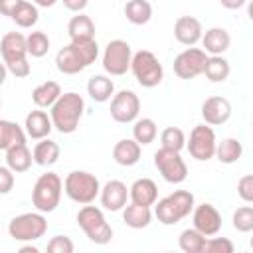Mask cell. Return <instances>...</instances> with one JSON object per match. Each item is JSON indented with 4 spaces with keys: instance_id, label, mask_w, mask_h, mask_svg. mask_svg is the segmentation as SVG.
I'll use <instances>...</instances> for the list:
<instances>
[{
    "instance_id": "cell-1",
    "label": "cell",
    "mask_w": 253,
    "mask_h": 253,
    "mask_svg": "<svg viewBox=\"0 0 253 253\" xmlns=\"http://www.w3.org/2000/svg\"><path fill=\"white\" fill-rule=\"evenodd\" d=\"M99 45L95 40H71L69 45L61 47L55 55V67L63 75H75L95 63Z\"/></svg>"
},
{
    "instance_id": "cell-2",
    "label": "cell",
    "mask_w": 253,
    "mask_h": 253,
    "mask_svg": "<svg viewBox=\"0 0 253 253\" xmlns=\"http://www.w3.org/2000/svg\"><path fill=\"white\" fill-rule=\"evenodd\" d=\"M85 111V101L79 93H61L57 101L49 107V119L55 130L61 134H71L77 130L79 121Z\"/></svg>"
},
{
    "instance_id": "cell-3",
    "label": "cell",
    "mask_w": 253,
    "mask_h": 253,
    "mask_svg": "<svg viewBox=\"0 0 253 253\" xmlns=\"http://www.w3.org/2000/svg\"><path fill=\"white\" fill-rule=\"evenodd\" d=\"M194 210V194L188 190H176L170 196L154 202V215L162 225H176L188 217Z\"/></svg>"
},
{
    "instance_id": "cell-4",
    "label": "cell",
    "mask_w": 253,
    "mask_h": 253,
    "mask_svg": "<svg viewBox=\"0 0 253 253\" xmlns=\"http://www.w3.org/2000/svg\"><path fill=\"white\" fill-rule=\"evenodd\" d=\"M63 190L71 202L85 206V204L95 202V198L101 192V184L95 174H91L87 170H73L65 176Z\"/></svg>"
},
{
    "instance_id": "cell-5",
    "label": "cell",
    "mask_w": 253,
    "mask_h": 253,
    "mask_svg": "<svg viewBox=\"0 0 253 253\" xmlns=\"http://www.w3.org/2000/svg\"><path fill=\"white\" fill-rule=\"evenodd\" d=\"M63 192V182L55 172H45L42 174L32 190V204L38 211L42 213H51L61 200Z\"/></svg>"
},
{
    "instance_id": "cell-6",
    "label": "cell",
    "mask_w": 253,
    "mask_h": 253,
    "mask_svg": "<svg viewBox=\"0 0 253 253\" xmlns=\"http://www.w3.org/2000/svg\"><path fill=\"white\" fill-rule=\"evenodd\" d=\"M77 223L87 235V239L93 241L95 245H107L113 239V227L107 223L103 210L97 206L85 204L77 211Z\"/></svg>"
},
{
    "instance_id": "cell-7",
    "label": "cell",
    "mask_w": 253,
    "mask_h": 253,
    "mask_svg": "<svg viewBox=\"0 0 253 253\" xmlns=\"http://www.w3.org/2000/svg\"><path fill=\"white\" fill-rule=\"evenodd\" d=\"M130 71H132L134 79L138 81V85H142L146 89L160 85L164 79V69H162L160 59L148 49H140V51L132 53Z\"/></svg>"
},
{
    "instance_id": "cell-8",
    "label": "cell",
    "mask_w": 253,
    "mask_h": 253,
    "mask_svg": "<svg viewBox=\"0 0 253 253\" xmlns=\"http://www.w3.org/2000/svg\"><path fill=\"white\" fill-rule=\"evenodd\" d=\"M47 231V219L42 211H26L10 219L8 233L14 241H38Z\"/></svg>"
},
{
    "instance_id": "cell-9",
    "label": "cell",
    "mask_w": 253,
    "mask_h": 253,
    "mask_svg": "<svg viewBox=\"0 0 253 253\" xmlns=\"http://www.w3.org/2000/svg\"><path fill=\"white\" fill-rule=\"evenodd\" d=\"M154 166L160 172V176L170 184H182L188 178V166L178 150L160 146L154 152Z\"/></svg>"
},
{
    "instance_id": "cell-10",
    "label": "cell",
    "mask_w": 253,
    "mask_h": 253,
    "mask_svg": "<svg viewBox=\"0 0 253 253\" xmlns=\"http://www.w3.org/2000/svg\"><path fill=\"white\" fill-rule=\"evenodd\" d=\"M132 49L125 40H111L103 51V69L109 75H125L130 69Z\"/></svg>"
},
{
    "instance_id": "cell-11",
    "label": "cell",
    "mask_w": 253,
    "mask_h": 253,
    "mask_svg": "<svg viewBox=\"0 0 253 253\" xmlns=\"http://www.w3.org/2000/svg\"><path fill=\"white\" fill-rule=\"evenodd\" d=\"M215 144H217L215 132H213V128H211L210 125H206V123H204V125H196V126L192 128V132H190V140L186 142L190 156L196 158V160H200V162H206V160L213 158V154H215Z\"/></svg>"
},
{
    "instance_id": "cell-12",
    "label": "cell",
    "mask_w": 253,
    "mask_h": 253,
    "mask_svg": "<svg viewBox=\"0 0 253 253\" xmlns=\"http://www.w3.org/2000/svg\"><path fill=\"white\" fill-rule=\"evenodd\" d=\"M109 111H111L113 121H117V123H123V125L134 123L138 117V111H140V99L134 91L123 89L113 95Z\"/></svg>"
},
{
    "instance_id": "cell-13",
    "label": "cell",
    "mask_w": 253,
    "mask_h": 253,
    "mask_svg": "<svg viewBox=\"0 0 253 253\" xmlns=\"http://www.w3.org/2000/svg\"><path fill=\"white\" fill-rule=\"evenodd\" d=\"M206 59H208V53L204 49L190 45L174 57V73L180 79H194L202 75Z\"/></svg>"
},
{
    "instance_id": "cell-14",
    "label": "cell",
    "mask_w": 253,
    "mask_h": 253,
    "mask_svg": "<svg viewBox=\"0 0 253 253\" xmlns=\"http://www.w3.org/2000/svg\"><path fill=\"white\" fill-rule=\"evenodd\" d=\"M192 221L194 227L204 233L206 237L215 235L221 229V213L213 204H200L192 210Z\"/></svg>"
},
{
    "instance_id": "cell-15",
    "label": "cell",
    "mask_w": 253,
    "mask_h": 253,
    "mask_svg": "<svg viewBox=\"0 0 253 253\" xmlns=\"http://www.w3.org/2000/svg\"><path fill=\"white\" fill-rule=\"evenodd\" d=\"M229 117H231V103L225 97L213 95L202 103V119L206 125L219 126V125L227 123Z\"/></svg>"
},
{
    "instance_id": "cell-16",
    "label": "cell",
    "mask_w": 253,
    "mask_h": 253,
    "mask_svg": "<svg viewBox=\"0 0 253 253\" xmlns=\"http://www.w3.org/2000/svg\"><path fill=\"white\" fill-rule=\"evenodd\" d=\"M0 53L4 65L24 61L28 59V49H26V36L20 32H8L0 40Z\"/></svg>"
},
{
    "instance_id": "cell-17",
    "label": "cell",
    "mask_w": 253,
    "mask_h": 253,
    "mask_svg": "<svg viewBox=\"0 0 253 253\" xmlns=\"http://www.w3.org/2000/svg\"><path fill=\"white\" fill-rule=\"evenodd\" d=\"M99 198H101V206L109 211H119L126 206V200H128V188L125 182L121 180H109L101 192H99Z\"/></svg>"
},
{
    "instance_id": "cell-18",
    "label": "cell",
    "mask_w": 253,
    "mask_h": 253,
    "mask_svg": "<svg viewBox=\"0 0 253 253\" xmlns=\"http://www.w3.org/2000/svg\"><path fill=\"white\" fill-rule=\"evenodd\" d=\"M202 22L194 16H180L174 22V38L182 43V45H196L202 40Z\"/></svg>"
},
{
    "instance_id": "cell-19",
    "label": "cell",
    "mask_w": 253,
    "mask_h": 253,
    "mask_svg": "<svg viewBox=\"0 0 253 253\" xmlns=\"http://www.w3.org/2000/svg\"><path fill=\"white\" fill-rule=\"evenodd\" d=\"M200 42H202L204 51L208 55H223L229 49L231 38H229V32L225 28L213 26V28H210V30H206L202 34V40Z\"/></svg>"
},
{
    "instance_id": "cell-20",
    "label": "cell",
    "mask_w": 253,
    "mask_h": 253,
    "mask_svg": "<svg viewBox=\"0 0 253 253\" xmlns=\"http://www.w3.org/2000/svg\"><path fill=\"white\" fill-rule=\"evenodd\" d=\"M51 128H53V125H51V119H49V115H47L45 111L36 109V111H30V113L26 115L24 130H26V134H28L30 138L42 140V138L49 136Z\"/></svg>"
},
{
    "instance_id": "cell-21",
    "label": "cell",
    "mask_w": 253,
    "mask_h": 253,
    "mask_svg": "<svg viewBox=\"0 0 253 253\" xmlns=\"http://www.w3.org/2000/svg\"><path fill=\"white\" fill-rule=\"evenodd\" d=\"M128 198L132 204L154 206V202L158 200V186L150 178H138L128 188Z\"/></svg>"
},
{
    "instance_id": "cell-22",
    "label": "cell",
    "mask_w": 253,
    "mask_h": 253,
    "mask_svg": "<svg viewBox=\"0 0 253 253\" xmlns=\"http://www.w3.org/2000/svg\"><path fill=\"white\" fill-rule=\"evenodd\" d=\"M140 144L134 138H121L113 148V158L121 166H134L140 160Z\"/></svg>"
},
{
    "instance_id": "cell-23",
    "label": "cell",
    "mask_w": 253,
    "mask_h": 253,
    "mask_svg": "<svg viewBox=\"0 0 253 253\" xmlns=\"http://www.w3.org/2000/svg\"><path fill=\"white\" fill-rule=\"evenodd\" d=\"M32 162H34V158H32V150L28 148L26 142H22V144H14V146H10V148L6 150V166H8L12 172H16V174L30 170Z\"/></svg>"
},
{
    "instance_id": "cell-24",
    "label": "cell",
    "mask_w": 253,
    "mask_h": 253,
    "mask_svg": "<svg viewBox=\"0 0 253 253\" xmlns=\"http://www.w3.org/2000/svg\"><path fill=\"white\" fill-rule=\"evenodd\" d=\"M123 221L132 227V229H142L148 227L152 221V211L150 206H140V204H132L123 208Z\"/></svg>"
},
{
    "instance_id": "cell-25",
    "label": "cell",
    "mask_w": 253,
    "mask_h": 253,
    "mask_svg": "<svg viewBox=\"0 0 253 253\" xmlns=\"http://www.w3.org/2000/svg\"><path fill=\"white\" fill-rule=\"evenodd\" d=\"M32 158L38 166H53L59 160V144L45 136L34 146Z\"/></svg>"
},
{
    "instance_id": "cell-26",
    "label": "cell",
    "mask_w": 253,
    "mask_h": 253,
    "mask_svg": "<svg viewBox=\"0 0 253 253\" xmlns=\"http://www.w3.org/2000/svg\"><path fill=\"white\" fill-rule=\"evenodd\" d=\"M229 61L223 57V55H208L206 63H204V75L208 81L211 83H223L227 77H229Z\"/></svg>"
},
{
    "instance_id": "cell-27",
    "label": "cell",
    "mask_w": 253,
    "mask_h": 253,
    "mask_svg": "<svg viewBox=\"0 0 253 253\" xmlns=\"http://www.w3.org/2000/svg\"><path fill=\"white\" fill-rule=\"evenodd\" d=\"M87 93L93 101L105 103L115 95V83L107 75H93L87 81Z\"/></svg>"
},
{
    "instance_id": "cell-28",
    "label": "cell",
    "mask_w": 253,
    "mask_h": 253,
    "mask_svg": "<svg viewBox=\"0 0 253 253\" xmlns=\"http://www.w3.org/2000/svg\"><path fill=\"white\" fill-rule=\"evenodd\" d=\"M61 95V87L55 81H43L32 91V101L38 109H49L57 97Z\"/></svg>"
},
{
    "instance_id": "cell-29",
    "label": "cell",
    "mask_w": 253,
    "mask_h": 253,
    "mask_svg": "<svg viewBox=\"0 0 253 253\" xmlns=\"http://www.w3.org/2000/svg\"><path fill=\"white\" fill-rule=\"evenodd\" d=\"M26 142V130L8 119H0V150H8L14 144Z\"/></svg>"
},
{
    "instance_id": "cell-30",
    "label": "cell",
    "mask_w": 253,
    "mask_h": 253,
    "mask_svg": "<svg viewBox=\"0 0 253 253\" xmlns=\"http://www.w3.org/2000/svg\"><path fill=\"white\" fill-rule=\"evenodd\" d=\"M67 34L71 40H95V24L87 14H77L67 24Z\"/></svg>"
},
{
    "instance_id": "cell-31",
    "label": "cell",
    "mask_w": 253,
    "mask_h": 253,
    "mask_svg": "<svg viewBox=\"0 0 253 253\" xmlns=\"http://www.w3.org/2000/svg\"><path fill=\"white\" fill-rule=\"evenodd\" d=\"M125 16L134 26L148 24L150 18H152V6H150L148 0H126V4H125Z\"/></svg>"
},
{
    "instance_id": "cell-32",
    "label": "cell",
    "mask_w": 253,
    "mask_h": 253,
    "mask_svg": "<svg viewBox=\"0 0 253 253\" xmlns=\"http://www.w3.org/2000/svg\"><path fill=\"white\" fill-rule=\"evenodd\" d=\"M243 154V144L237 138H223L219 144H215V158L221 164H233L241 158Z\"/></svg>"
},
{
    "instance_id": "cell-33",
    "label": "cell",
    "mask_w": 253,
    "mask_h": 253,
    "mask_svg": "<svg viewBox=\"0 0 253 253\" xmlns=\"http://www.w3.org/2000/svg\"><path fill=\"white\" fill-rule=\"evenodd\" d=\"M12 20H14L16 26H20V28H32V26H36L38 20H40V10H38V6H36L34 2L22 0V2L18 4V8L14 10V14H12Z\"/></svg>"
},
{
    "instance_id": "cell-34",
    "label": "cell",
    "mask_w": 253,
    "mask_h": 253,
    "mask_svg": "<svg viewBox=\"0 0 253 253\" xmlns=\"http://www.w3.org/2000/svg\"><path fill=\"white\" fill-rule=\"evenodd\" d=\"M158 134V128H156V123L148 117H142V119H136L134 125H132V138L140 144V146H146L150 142H154Z\"/></svg>"
},
{
    "instance_id": "cell-35",
    "label": "cell",
    "mask_w": 253,
    "mask_h": 253,
    "mask_svg": "<svg viewBox=\"0 0 253 253\" xmlns=\"http://www.w3.org/2000/svg\"><path fill=\"white\" fill-rule=\"evenodd\" d=\"M206 235L200 233L196 227H188L180 233L178 237V245L184 253H204V245H206Z\"/></svg>"
},
{
    "instance_id": "cell-36",
    "label": "cell",
    "mask_w": 253,
    "mask_h": 253,
    "mask_svg": "<svg viewBox=\"0 0 253 253\" xmlns=\"http://www.w3.org/2000/svg\"><path fill=\"white\" fill-rule=\"evenodd\" d=\"M26 49L28 55L32 57H43L49 51V38L45 32H32L30 36H26Z\"/></svg>"
},
{
    "instance_id": "cell-37",
    "label": "cell",
    "mask_w": 253,
    "mask_h": 253,
    "mask_svg": "<svg viewBox=\"0 0 253 253\" xmlns=\"http://www.w3.org/2000/svg\"><path fill=\"white\" fill-rule=\"evenodd\" d=\"M160 144H162V148H170V150L180 152L186 146V134L178 126H166L160 132Z\"/></svg>"
},
{
    "instance_id": "cell-38",
    "label": "cell",
    "mask_w": 253,
    "mask_h": 253,
    "mask_svg": "<svg viewBox=\"0 0 253 253\" xmlns=\"http://www.w3.org/2000/svg\"><path fill=\"white\" fill-rule=\"evenodd\" d=\"M233 227L239 231V233H249L253 231V208L251 206H241L233 211Z\"/></svg>"
},
{
    "instance_id": "cell-39",
    "label": "cell",
    "mask_w": 253,
    "mask_h": 253,
    "mask_svg": "<svg viewBox=\"0 0 253 253\" xmlns=\"http://www.w3.org/2000/svg\"><path fill=\"white\" fill-rule=\"evenodd\" d=\"M204 253H233V243L227 237H211L206 239Z\"/></svg>"
},
{
    "instance_id": "cell-40",
    "label": "cell",
    "mask_w": 253,
    "mask_h": 253,
    "mask_svg": "<svg viewBox=\"0 0 253 253\" xmlns=\"http://www.w3.org/2000/svg\"><path fill=\"white\" fill-rule=\"evenodd\" d=\"M73 249H75V245L67 235H55L47 243L49 253H73Z\"/></svg>"
},
{
    "instance_id": "cell-41",
    "label": "cell",
    "mask_w": 253,
    "mask_h": 253,
    "mask_svg": "<svg viewBox=\"0 0 253 253\" xmlns=\"http://www.w3.org/2000/svg\"><path fill=\"white\" fill-rule=\"evenodd\" d=\"M237 194H239V198L245 204H251L253 202V176L251 174H245V176L239 178V182H237Z\"/></svg>"
},
{
    "instance_id": "cell-42",
    "label": "cell",
    "mask_w": 253,
    "mask_h": 253,
    "mask_svg": "<svg viewBox=\"0 0 253 253\" xmlns=\"http://www.w3.org/2000/svg\"><path fill=\"white\" fill-rule=\"evenodd\" d=\"M14 188V172L8 166H0V196L10 194Z\"/></svg>"
},
{
    "instance_id": "cell-43",
    "label": "cell",
    "mask_w": 253,
    "mask_h": 253,
    "mask_svg": "<svg viewBox=\"0 0 253 253\" xmlns=\"http://www.w3.org/2000/svg\"><path fill=\"white\" fill-rule=\"evenodd\" d=\"M6 69H8V73H12L14 77H28L30 75V63H28V59H24V61H16V63H10V65H6Z\"/></svg>"
},
{
    "instance_id": "cell-44",
    "label": "cell",
    "mask_w": 253,
    "mask_h": 253,
    "mask_svg": "<svg viewBox=\"0 0 253 253\" xmlns=\"http://www.w3.org/2000/svg\"><path fill=\"white\" fill-rule=\"evenodd\" d=\"M20 2H22V0H0V14L12 18V14H14V10L18 8Z\"/></svg>"
},
{
    "instance_id": "cell-45",
    "label": "cell",
    "mask_w": 253,
    "mask_h": 253,
    "mask_svg": "<svg viewBox=\"0 0 253 253\" xmlns=\"http://www.w3.org/2000/svg\"><path fill=\"white\" fill-rule=\"evenodd\" d=\"M61 2L69 12H77V14L83 12L87 8V4H89V0H61Z\"/></svg>"
},
{
    "instance_id": "cell-46",
    "label": "cell",
    "mask_w": 253,
    "mask_h": 253,
    "mask_svg": "<svg viewBox=\"0 0 253 253\" xmlns=\"http://www.w3.org/2000/svg\"><path fill=\"white\" fill-rule=\"evenodd\" d=\"M245 2L247 0H219V4L223 8H227V10H239V8L245 6Z\"/></svg>"
},
{
    "instance_id": "cell-47",
    "label": "cell",
    "mask_w": 253,
    "mask_h": 253,
    "mask_svg": "<svg viewBox=\"0 0 253 253\" xmlns=\"http://www.w3.org/2000/svg\"><path fill=\"white\" fill-rule=\"evenodd\" d=\"M57 0H34V4L36 6H40V8H49V6H53Z\"/></svg>"
},
{
    "instance_id": "cell-48",
    "label": "cell",
    "mask_w": 253,
    "mask_h": 253,
    "mask_svg": "<svg viewBox=\"0 0 253 253\" xmlns=\"http://www.w3.org/2000/svg\"><path fill=\"white\" fill-rule=\"evenodd\" d=\"M6 75H8V69H6L4 61H0V85H4V81H6Z\"/></svg>"
},
{
    "instance_id": "cell-49",
    "label": "cell",
    "mask_w": 253,
    "mask_h": 253,
    "mask_svg": "<svg viewBox=\"0 0 253 253\" xmlns=\"http://www.w3.org/2000/svg\"><path fill=\"white\" fill-rule=\"evenodd\" d=\"M20 251H22V253H38L40 249H38L36 245H24V247H20Z\"/></svg>"
},
{
    "instance_id": "cell-50",
    "label": "cell",
    "mask_w": 253,
    "mask_h": 253,
    "mask_svg": "<svg viewBox=\"0 0 253 253\" xmlns=\"http://www.w3.org/2000/svg\"><path fill=\"white\" fill-rule=\"evenodd\" d=\"M0 109H2V99H0Z\"/></svg>"
}]
</instances>
